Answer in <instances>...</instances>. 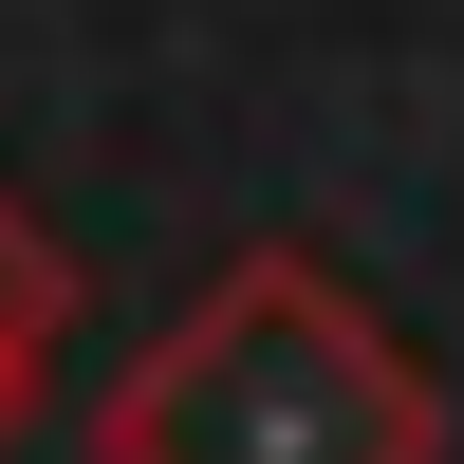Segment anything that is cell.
I'll list each match as a JSON object with an SVG mask.
<instances>
[{
  "instance_id": "3",
  "label": "cell",
  "mask_w": 464,
  "mask_h": 464,
  "mask_svg": "<svg viewBox=\"0 0 464 464\" xmlns=\"http://www.w3.org/2000/svg\"><path fill=\"white\" fill-rule=\"evenodd\" d=\"M37 391H56V372H0V464H19V428H37Z\"/></svg>"
},
{
  "instance_id": "1",
  "label": "cell",
  "mask_w": 464,
  "mask_h": 464,
  "mask_svg": "<svg viewBox=\"0 0 464 464\" xmlns=\"http://www.w3.org/2000/svg\"><path fill=\"white\" fill-rule=\"evenodd\" d=\"M446 372L316 242H242L93 409V464H446Z\"/></svg>"
},
{
  "instance_id": "2",
  "label": "cell",
  "mask_w": 464,
  "mask_h": 464,
  "mask_svg": "<svg viewBox=\"0 0 464 464\" xmlns=\"http://www.w3.org/2000/svg\"><path fill=\"white\" fill-rule=\"evenodd\" d=\"M56 334H74V260H56V223L0 186V372H56Z\"/></svg>"
}]
</instances>
